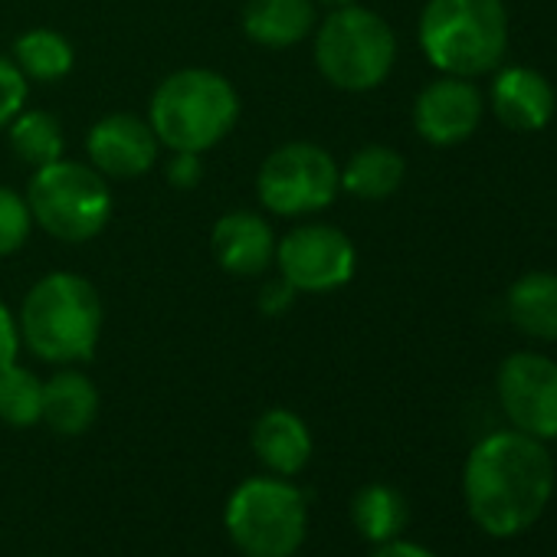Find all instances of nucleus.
<instances>
[{"label":"nucleus","instance_id":"nucleus-1","mask_svg":"<svg viewBox=\"0 0 557 557\" xmlns=\"http://www.w3.org/2000/svg\"><path fill=\"white\" fill-rule=\"evenodd\" d=\"M554 495V462L541 440L498 430L479 440L462 469V498L472 521L492 537L528 531Z\"/></svg>","mask_w":557,"mask_h":557},{"label":"nucleus","instance_id":"nucleus-2","mask_svg":"<svg viewBox=\"0 0 557 557\" xmlns=\"http://www.w3.org/2000/svg\"><path fill=\"white\" fill-rule=\"evenodd\" d=\"M511 40L505 0H426L420 50L443 76L479 79L502 66Z\"/></svg>","mask_w":557,"mask_h":557},{"label":"nucleus","instance_id":"nucleus-3","mask_svg":"<svg viewBox=\"0 0 557 557\" xmlns=\"http://www.w3.org/2000/svg\"><path fill=\"white\" fill-rule=\"evenodd\" d=\"M21 335L50 364L92 358L102 335V302L89 278L53 272L30 289L21 312Z\"/></svg>","mask_w":557,"mask_h":557},{"label":"nucleus","instance_id":"nucleus-4","mask_svg":"<svg viewBox=\"0 0 557 557\" xmlns=\"http://www.w3.org/2000/svg\"><path fill=\"white\" fill-rule=\"evenodd\" d=\"M236 119V89L210 70H181L168 76L151 99V128L158 141L184 154H200L223 141Z\"/></svg>","mask_w":557,"mask_h":557},{"label":"nucleus","instance_id":"nucleus-5","mask_svg":"<svg viewBox=\"0 0 557 557\" xmlns=\"http://www.w3.org/2000/svg\"><path fill=\"white\" fill-rule=\"evenodd\" d=\"M223 521L246 557H293L309 531V502L283 475H256L233 488Z\"/></svg>","mask_w":557,"mask_h":557},{"label":"nucleus","instance_id":"nucleus-6","mask_svg":"<svg viewBox=\"0 0 557 557\" xmlns=\"http://www.w3.org/2000/svg\"><path fill=\"white\" fill-rule=\"evenodd\" d=\"M315 63L335 89L368 92L391 76L397 63V37L381 14L348 4L332 11L322 24Z\"/></svg>","mask_w":557,"mask_h":557},{"label":"nucleus","instance_id":"nucleus-7","mask_svg":"<svg viewBox=\"0 0 557 557\" xmlns=\"http://www.w3.org/2000/svg\"><path fill=\"white\" fill-rule=\"evenodd\" d=\"M34 220L66 243H86L109 223L112 194L99 171L76 161H53L37 168L27 194Z\"/></svg>","mask_w":557,"mask_h":557},{"label":"nucleus","instance_id":"nucleus-8","mask_svg":"<svg viewBox=\"0 0 557 557\" xmlns=\"http://www.w3.org/2000/svg\"><path fill=\"white\" fill-rule=\"evenodd\" d=\"M256 187L265 210L278 216H299L335 200L342 187V171L325 148L296 141L283 145L262 161Z\"/></svg>","mask_w":557,"mask_h":557},{"label":"nucleus","instance_id":"nucleus-9","mask_svg":"<svg viewBox=\"0 0 557 557\" xmlns=\"http://www.w3.org/2000/svg\"><path fill=\"white\" fill-rule=\"evenodd\" d=\"M498 404L511 430L541 443L557 440V361L537 351H515L495 377Z\"/></svg>","mask_w":557,"mask_h":557},{"label":"nucleus","instance_id":"nucleus-10","mask_svg":"<svg viewBox=\"0 0 557 557\" xmlns=\"http://www.w3.org/2000/svg\"><path fill=\"white\" fill-rule=\"evenodd\" d=\"M283 278L296 293H332L355 275V243L329 223H309L293 230L275 249Z\"/></svg>","mask_w":557,"mask_h":557},{"label":"nucleus","instance_id":"nucleus-11","mask_svg":"<svg viewBox=\"0 0 557 557\" xmlns=\"http://www.w3.org/2000/svg\"><path fill=\"white\" fill-rule=\"evenodd\" d=\"M485 115V96L472 79L440 76L413 102V128L436 148L462 145L475 135Z\"/></svg>","mask_w":557,"mask_h":557},{"label":"nucleus","instance_id":"nucleus-12","mask_svg":"<svg viewBox=\"0 0 557 557\" xmlns=\"http://www.w3.org/2000/svg\"><path fill=\"white\" fill-rule=\"evenodd\" d=\"M488 109L508 132L531 135L554 119L557 96L544 73L531 66H505L488 86Z\"/></svg>","mask_w":557,"mask_h":557},{"label":"nucleus","instance_id":"nucleus-13","mask_svg":"<svg viewBox=\"0 0 557 557\" xmlns=\"http://www.w3.org/2000/svg\"><path fill=\"white\" fill-rule=\"evenodd\" d=\"M89 158L99 174L109 177H138L158 158V135L151 122L135 115H109L89 132Z\"/></svg>","mask_w":557,"mask_h":557},{"label":"nucleus","instance_id":"nucleus-14","mask_svg":"<svg viewBox=\"0 0 557 557\" xmlns=\"http://www.w3.org/2000/svg\"><path fill=\"white\" fill-rule=\"evenodd\" d=\"M275 252L269 223L259 213L233 210L213 226V256L233 275H259Z\"/></svg>","mask_w":557,"mask_h":557},{"label":"nucleus","instance_id":"nucleus-15","mask_svg":"<svg viewBox=\"0 0 557 557\" xmlns=\"http://www.w3.org/2000/svg\"><path fill=\"white\" fill-rule=\"evenodd\" d=\"M252 449L275 475H296L312 459V433L293 410H269L252 426Z\"/></svg>","mask_w":557,"mask_h":557},{"label":"nucleus","instance_id":"nucleus-16","mask_svg":"<svg viewBox=\"0 0 557 557\" xmlns=\"http://www.w3.org/2000/svg\"><path fill=\"white\" fill-rule=\"evenodd\" d=\"M511 325L534 342H557V272H524L515 278L508 296Z\"/></svg>","mask_w":557,"mask_h":557},{"label":"nucleus","instance_id":"nucleus-17","mask_svg":"<svg viewBox=\"0 0 557 557\" xmlns=\"http://www.w3.org/2000/svg\"><path fill=\"white\" fill-rule=\"evenodd\" d=\"M315 27V0H249L243 30L262 47H293Z\"/></svg>","mask_w":557,"mask_h":557},{"label":"nucleus","instance_id":"nucleus-18","mask_svg":"<svg viewBox=\"0 0 557 557\" xmlns=\"http://www.w3.org/2000/svg\"><path fill=\"white\" fill-rule=\"evenodd\" d=\"M99 413V391L79 371H57L44 384V423L60 436H79Z\"/></svg>","mask_w":557,"mask_h":557},{"label":"nucleus","instance_id":"nucleus-19","mask_svg":"<svg viewBox=\"0 0 557 557\" xmlns=\"http://www.w3.org/2000/svg\"><path fill=\"white\" fill-rule=\"evenodd\" d=\"M404 174H407V161L400 151L387 145H368L342 171V187L361 200H384L400 190Z\"/></svg>","mask_w":557,"mask_h":557},{"label":"nucleus","instance_id":"nucleus-20","mask_svg":"<svg viewBox=\"0 0 557 557\" xmlns=\"http://www.w3.org/2000/svg\"><path fill=\"white\" fill-rule=\"evenodd\" d=\"M351 521L358 528V534L371 544H384L404 534L407 521H410V505L407 498L384 482H371L364 485L355 502H351Z\"/></svg>","mask_w":557,"mask_h":557},{"label":"nucleus","instance_id":"nucleus-21","mask_svg":"<svg viewBox=\"0 0 557 557\" xmlns=\"http://www.w3.org/2000/svg\"><path fill=\"white\" fill-rule=\"evenodd\" d=\"M14 63L27 79L57 83L73 70V47L57 30H30L14 44Z\"/></svg>","mask_w":557,"mask_h":557},{"label":"nucleus","instance_id":"nucleus-22","mask_svg":"<svg viewBox=\"0 0 557 557\" xmlns=\"http://www.w3.org/2000/svg\"><path fill=\"white\" fill-rule=\"evenodd\" d=\"M11 148L24 164L47 168L63 158V128L50 112H17Z\"/></svg>","mask_w":557,"mask_h":557},{"label":"nucleus","instance_id":"nucleus-23","mask_svg":"<svg viewBox=\"0 0 557 557\" xmlns=\"http://www.w3.org/2000/svg\"><path fill=\"white\" fill-rule=\"evenodd\" d=\"M0 420L11 426H34L44 420V381L17 361L0 371Z\"/></svg>","mask_w":557,"mask_h":557},{"label":"nucleus","instance_id":"nucleus-24","mask_svg":"<svg viewBox=\"0 0 557 557\" xmlns=\"http://www.w3.org/2000/svg\"><path fill=\"white\" fill-rule=\"evenodd\" d=\"M30 203L11 187H0V256L24 246V239L30 236Z\"/></svg>","mask_w":557,"mask_h":557},{"label":"nucleus","instance_id":"nucleus-25","mask_svg":"<svg viewBox=\"0 0 557 557\" xmlns=\"http://www.w3.org/2000/svg\"><path fill=\"white\" fill-rule=\"evenodd\" d=\"M27 102V76L14 60L0 57V128L17 119Z\"/></svg>","mask_w":557,"mask_h":557},{"label":"nucleus","instance_id":"nucleus-26","mask_svg":"<svg viewBox=\"0 0 557 557\" xmlns=\"http://www.w3.org/2000/svg\"><path fill=\"white\" fill-rule=\"evenodd\" d=\"M17 351H21V325L14 322L8 306L0 302V371L17 361Z\"/></svg>","mask_w":557,"mask_h":557},{"label":"nucleus","instance_id":"nucleus-27","mask_svg":"<svg viewBox=\"0 0 557 557\" xmlns=\"http://www.w3.org/2000/svg\"><path fill=\"white\" fill-rule=\"evenodd\" d=\"M171 181L177 184V187H194L197 181H200V161H197V154H184V151H177V158L171 161Z\"/></svg>","mask_w":557,"mask_h":557},{"label":"nucleus","instance_id":"nucleus-28","mask_svg":"<svg viewBox=\"0 0 557 557\" xmlns=\"http://www.w3.org/2000/svg\"><path fill=\"white\" fill-rule=\"evenodd\" d=\"M371 557H436V554H433L430 547H423V544H413V541H400V537H394V541L377 544Z\"/></svg>","mask_w":557,"mask_h":557},{"label":"nucleus","instance_id":"nucleus-29","mask_svg":"<svg viewBox=\"0 0 557 557\" xmlns=\"http://www.w3.org/2000/svg\"><path fill=\"white\" fill-rule=\"evenodd\" d=\"M293 293H296V289L283 278V283H275V286L262 296V309H265V312H278V309H283V306L293 299Z\"/></svg>","mask_w":557,"mask_h":557},{"label":"nucleus","instance_id":"nucleus-30","mask_svg":"<svg viewBox=\"0 0 557 557\" xmlns=\"http://www.w3.org/2000/svg\"><path fill=\"white\" fill-rule=\"evenodd\" d=\"M319 4H325V8H332V11H338V8H348V4H355V0H319Z\"/></svg>","mask_w":557,"mask_h":557}]
</instances>
